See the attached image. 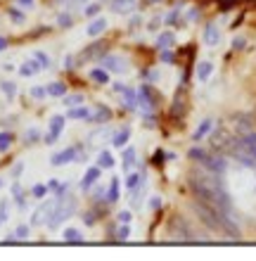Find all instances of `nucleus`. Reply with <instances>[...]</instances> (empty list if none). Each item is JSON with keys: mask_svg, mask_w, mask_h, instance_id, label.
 Masks as SVG:
<instances>
[{"mask_svg": "<svg viewBox=\"0 0 256 261\" xmlns=\"http://www.w3.org/2000/svg\"><path fill=\"white\" fill-rule=\"evenodd\" d=\"M119 221L121 223H131V212H121L119 214Z\"/></svg>", "mask_w": 256, "mask_h": 261, "instance_id": "nucleus-40", "label": "nucleus"}, {"mask_svg": "<svg viewBox=\"0 0 256 261\" xmlns=\"http://www.w3.org/2000/svg\"><path fill=\"white\" fill-rule=\"evenodd\" d=\"M83 221H86V223H88V226H90V223H95V214H86V216H83Z\"/></svg>", "mask_w": 256, "mask_h": 261, "instance_id": "nucleus-42", "label": "nucleus"}, {"mask_svg": "<svg viewBox=\"0 0 256 261\" xmlns=\"http://www.w3.org/2000/svg\"><path fill=\"white\" fill-rule=\"evenodd\" d=\"M57 202L60 199H55V202H43L38 209L34 212V216H31V223L34 226H41V223H48V219H50V214H52V209L57 206Z\"/></svg>", "mask_w": 256, "mask_h": 261, "instance_id": "nucleus-3", "label": "nucleus"}, {"mask_svg": "<svg viewBox=\"0 0 256 261\" xmlns=\"http://www.w3.org/2000/svg\"><path fill=\"white\" fill-rule=\"evenodd\" d=\"M233 126L237 128V133H240V136H244V133L254 130V126H251V117H247V114H237L235 121H233Z\"/></svg>", "mask_w": 256, "mask_h": 261, "instance_id": "nucleus-8", "label": "nucleus"}, {"mask_svg": "<svg viewBox=\"0 0 256 261\" xmlns=\"http://www.w3.org/2000/svg\"><path fill=\"white\" fill-rule=\"evenodd\" d=\"M190 188H192V193L197 195V199L204 202V204L218 206L223 212L230 209V197H228V193H225V188L221 186V180L216 178L214 171L192 173V176H190Z\"/></svg>", "mask_w": 256, "mask_h": 261, "instance_id": "nucleus-1", "label": "nucleus"}, {"mask_svg": "<svg viewBox=\"0 0 256 261\" xmlns=\"http://www.w3.org/2000/svg\"><path fill=\"white\" fill-rule=\"evenodd\" d=\"M119 199V180H111V190H109V202Z\"/></svg>", "mask_w": 256, "mask_h": 261, "instance_id": "nucleus-32", "label": "nucleus"}, {"mask_svg": "<svg viewBox=\"0 0 256 261\" xmlns=\"http://www.w3.org/2000/svg\"><path fill=\"white\" fill-rule=\"evenodd\" d=\"M171 43H173V34H164L159 38V48H168Z\"/></svg>", "mask_w": 256, "mask_h": 261, "instance_id": "nucleus-34", "label": "nucleus"}, {"mask_svg": "<svg viewBox=\"0 0 256 261\" xmlns=\"http://www.w3.org/2000/svg\"><path fill=\"white\" fill-rule=\"evenodd\" d=\"M90 79L97 83H107L109 81V74H104L102 69H93V71H90Z\"/></svg>", "mask_w": 256, "mask_h": 261, "instance_id": "nucleus-21", "label": "nucleus"}, {"mask_svg": "<svg viewBox=\"0 0 256 261\" xmlns=\"http://www.w3.org/2000/svg\"><path fill=\"white\" fill-rule=\"evenodd\" d=\"M214 128V121H211V119H204V121H202L200 124V128L194 130V136H192V140H202V138L207 136L209 130Z\"/></svg>", "mask_w": 256, "mask_h": 261, "instance_id": "nucleus-15", "label": "nucleus"}, {"mask_svg": "<svg viewBox=\"0 0 256 261\" xmlns=\"http://www.w3.org/2000/svg\"><path fill=\"white\" fill-rule=\"evenodd\" d=\"M0 88H3V93H5L7 97H14V93H17V86H14V83H10V81H3V83H0Z\"/></svg>", "mask_w": 256, "mask_h": 261, "instance_id": "nucleus-25", "label": "nucleus"}, {"mask_svg": "<svg viewBox=\"0 0 256 261\" xmlns=\"http://www.w3.org/2000/svg\"><path fill=\"white\" fill-rule=\"evenodd\" d=\"M211 71H214V64L211 62H200V67H197V79H200V81H207L209 76H211Z\"/></svg>", "mask_w": 256, "mask_h": 261, "instance_id": "nucleus-16", "label": "nucleus"}, {"mask_svg": "<svg viewBox=\"0 0 256 261\" xmlns=\"http://www.w3.org/2000/svg\"><path fill=\"white\" fill-rule=\"evenodd\" d=\"M102 64L109 69V71H114V74H124L126 69H128V64H126V60L121 55H104Z\"/></svg>", "mask_w": 256, "mask_h": 261, "instance_id": "nucleus-4", "label": "nucleus"}, {"mask_svg": "<svg viewBox=\"0 0 256 261\" xmlns=\"http://www.w3.org/2000/svg\"><path fill=\"white\" fill-rule=\"evenodd\" d=\"M100 53H104V43H95L93 48L86 50V57H97Z\"/></svg>", "mask_w": 256, "mask_h": 261, "instance_id": "nucleus-28", "label": "nucleus"}, {"mask_svg": "<svg viewBox=\"0 0 256 261\" xmlns=\"http://www.w3.org/2000/svg\"><path fill=\"white\" fill-rule=\"evenodd\" d=\"M237 140H240V145H242V147L249 152V154H254V157H256V130L244 133V136H240Z\"/></svg>", "mask_w": 256, "mask_h": 261, "instance_id": "nucleus-9", "label": "nucleus"}, {"mask_svg": "<svg viewBox=\"0 0 256 261\" xmlns=\"http://www.w3.org/2000/svg\"><path fill=\"white\" fill-rule=\"evenodd\" d=\"M133 7H135V0H114L111 3V10L117 14H128L133 12Z\"/></svg>", "mask_w": 256, "mask_h": 261, "instance_id": "nucleus-11", "label": "nucleus"}, {"mask_svg": "<svg viewBox=\"0 0 256 261\" xmlns=\"http://www.w3.org/2000/svg\"><path fill=\"white\" fill-rule=\"evenodd\" d=\"M21 5H31V3H34V0H19Z\"/></svg>", "mask_w": 256, "mask_h": 261, "instance_id": "nucleus-44", "label": "nucleus"}, {"mask_svg": "<svg viewBox=\"0 0 256 261\" xmlns=\"http://www.w3.org/2000/svg\"><path fill=\"white\" fill-rule=\"evenodd\" d=\"M97 12H100V5H88L86 7V17H95Z\"/></svg>", "mask_w": 256, "mask_h": 261, "instance_id": "nucleus-36", "label": "nucleus"}, {"mask_svg": "<svg viewBox=\"0 0 256 261\" xmlns=\"http://www.w3.org/2000/svg\"><path fill=\"white\" fill-rule=\"evenodd\" d=\"M12 145V136L10 133H0V152H5Z\"/></svg>", "mask_w": 256, "mask_h": 261, "instance_id": "nucleus-30", "label": "nucleus"}, {"mask_svg": "<svg viewBox=\"0 0 256 261\" xmlns=\"http://www.w3.org/2000/svg\"><path fill=\"white\" fill-rule=\"evenodd\" d=\"M45 90H48V95H52V97H60V95H64V90H67V88H64V83L55 81V83H50V86H48V88H45Z\"/></svg>", "mask_w": 256, "mask_h": 261, "instance_id": "nucleus-17", "label": "nucleus"}, {"mask_svg": "<svg viewBox=\"0 0 256 261\" xmlns=\"http://www.w3.org/2000/svg\"><path fill=\"white\" fill-rule=\"evenodd\" d=\"M34 57L38 60V62H41L43 69H50V67H52V62H50V57L45 55V53H34Z\"/></svg>", "mask_w": 256, "mask_h": 261, "instance_id": "nucleus-29", "label": "nucleus"}, {"mask_svg": "<svg viewBox=\"0 0 256 261\" xmlns=\"http://www.w3.org/2000/svg\"><path fill=\"white\" fill-rule=\"evenodd\" d=\"M0 186H3V180H0Z\"/></svg>", "mask_w": 256, "mask_h": 261, "instance_id": "nucleus-45", "label": "nucleus"}, {"mask_svg": "<svg viewBox=\"0 0 256 261\" xmlns=\"http://www.w3.org/2000/svg\"><path fill=\"white\" fill-rule=\"evenodd\" d=\"M41 69H43V67H41V62H38V60L34 57V60H26V62L21 64L19 71H21V76H34V74H38Z\"/></svg>", "mask_w": 256, "mask_h": 261, "instance_id": "nucleus-12", "label": "nucleus"}, {"mask_svg": "<svg viewBox=\"0 0 256 261\" xmlns=\"http://www.w3.org/2000/svg\"><path fill=\"white\" fill-rule=\"evenodd\" d=\"M90 119H95V121H109V110L97 107V112H95V114H90Z\"/></svg>", "mask_w": 256, "mask_h": 261, "instance_id": "nucleus-24", "label": "nucleus"}, {"mask_svg": "<svg viewBox=\"0 0 256 261\" xmlns=\"http://www.w3.org/2000/svg\"><path fill=\"white\" fill-rule=\"evenodd\" d=\"M69 24H71V17H69V14H62V17H60V27L67 29Z\"/></svg>", "mask_w": 256, "mask_h": 261, "instance_id": "nucleus-39", "label": "nucleus"}, {"mask_svg": "<svg viewBox=\"0 0 256 261\" xmlns=\"http://www.w3.org/2000/svg\"><path fill=\"white\" fill-rule=\"evenodd\" d=\"M14 235H17L19 240H24V238H26V235H29V226H19V228H17V230H14Z\"/></svg>", "mask_w": 256, "mask_h": 261, "instance_id": "nucleus-35", "label": "nucleus"}, {"mask_svg": "<svg viewBox=\"0 0 256 261\" xmlns=\"http://www.w3.org/2000/svg\"><path fill=\"white\" fill-rule=\"evenodd\" d=\"M128 235H131V228H128V226H126V223H124V226L119 228V238H121V240H126Z\"/></svg>", "mask_w": 256, "mask_h": 261, "instance_id": "nucleus-38", "label": "nucleus"}, {"mask_svg": "<svg viewBox=\"0 0 256 261\" xmlns=\"http://www.w3.org/2000/svg\"><path fill=\"white\" fill-rule=\"evenodd\" d=\"M45 190H48L45 186H36V188H34V197H36V199H41L43 195H45Z\"/></svg>", "mask_w": 256, "mask_h": 261, "instance_id": "nucleus-37", "label": "nucleus"}, {"mask_svg": "<svg viewBox=\"0 0 256 261\" xmlns=\"http://www.w3.org/2000/svg\"><path fill=\"white\" fill-rule=\"evenodd\" d=\"M62 128H64V117H52V121H50V133L45 136V143L48 145L57 143V138H60Z\"/></svg>", "mask_w": 256, "mask_h": 261, "instance_id": "nucleus-5", "label": "nucleus"}, {"mask_svg": "<svg viewBox=\"0 0 256 261\" xmlns=\"http://www.w3.org/2000/svg\"><path fill=\"white\" fill-rule=\"evenodd\" d=\"M38 138H41V133H38V128H29V130H26V136H24V143H26V145H31V143H36Z\"/></svg>", "mask_w": 256, "mask_h": 261, "instance_id": "nucleus-27", "label": "nucleus"}, {"mask_svg": "<svg viewBox=\"0 0 256 261\" xmlns=\"http://www.w3.org/2000/svg\"><path fill=\"white\" fill-rule=\"evenodd\" d=\"M81 102H83V95H67L64 97V105H67V107H78Z\"/></svg>", "mask_w": 256, "mask_h": 261, "instance_id": "nucleus-26", "label": "nucleus"}, {"mask_svg": "<svg viewBox=\"0 0 256 261\" xmlns=\"http://www.w3.org/2000/svg\"><path fill=\"white\" fill-rule=\"evenodd\" d=\"M107 29V19H102V17H97V19L90 21V27H88V36L90 38H95V36H100Z\"/></svg>", "mask_w": 256, "mask_h": 261, "instance_id": "nucleus-13", "label": "nucleus"}, {"mask_svg": "<svg viewBox=\"0 0 256 261\" xmlns=\"http://www.w3.org/2000/svg\"><path fill=\"white\" fill-rule=\"evenodd\" d=\"M7 48V41H5V38H3V36H0V53H3V50H5Z\"/></svg>", "mask_w": 256, "mask_h": 261, "instance_id": "nucleus-43", "label": "nucleus"}, {"mask_svg": "<svg viewBox=\"0 0 256 261\" xmlns=\"http://www.w3.org/2000/svg\"><path fill=\"white\" fill-rule=\"evenodd\" d=\"M138 183H140V176H138V173H131V176L126 178V186L131 188V190H133V188H138Z\"/></svg>", "mask_w": 256, "mask_h": 261, "instance_id": "nucleus-33", "label": "nucleus"}, {"mask_svg": "<svg viewBox=\"0 0 256 261\" xmlns=\"http://www.w3.org/2000/svg\"><path fill=\"white\" fill-rule=\"evenodd\" d=\"M233 143H235V140L228 136V130H218V133L211 138V145H214L216 150H225V152H228L230 147H233Z\"/></svg>", "mask_w": 256, "mask_h": 261, "instance_id": "nucleus-6", "label": "nucleus"}, {"mask_svg": "<svg viewBox=\"0 0 256 261\" xmlns=\"http://www.w3.org/2000/svg\"><path fill=\"white\" fill-rule=\"evenodd\" d=\"M133 164H135V152L128 150V152L124 154V166H126V171H128V169H131Z\"/></svg>", "mask_w": 256, "mask_h": 261, "instance_id": "nucleus-31", "label": "nucleus"}, {"mask_svg": "<svg viewBox=\"0 0 256 261\" xmlns=\"http://www.w3.org/2000/svg\"><path fill=\"white\" fill-rule=\"evenodd\" d=\"M45 93H48V90H43V88H34V90H31V95H34V97H43Z\"/></svg>", "mask_w": 256, "mask_h": 261, "instance_id": "nucleus-41", "label": "nucleus"}, {"mask_svg": "<svg viewBox=\"0 0 256 261\" xmlns=\"http://www.w3.org/2000/svg\"><path fill=\"white\" fill-rule=\"evenodd\" d=\"M128 138H131V130H128V128L119 130L117 136H114V145H117V147H124V145L128 143Z\"/></svg>", "mask_w": 256, "mask_h": 261, "instance_id": "nucleus-18", "label": "nucleus"}, {"mask_svg": "<svg viewBox=\"0 0 256 261\" xmlns=\"http://www.w3.org/2000/svg\"><path fill=\"white\" fill-rule=\"evenodd\" d=\"M74 209H76V202H74V199H64V197H60L57 206L52 209V214H50L48 226H50V228H57L60 223H64V221H67V219L71 216V214H74Z\"/></svg>", "mask_w": 256, "mask_h": 261, "instance_id": "nucleus-2", "label": "nucleus"}, {"mask_svg": "<svg viewBox=\"0 0 256 261\" xmlns=\"http://www.w3.org/2000/svg\"><path fill=\"white\" fill-rule=\"evenodd\" d=\"M111 166H114V157L109 152H102L100 154V169H111Z\"/></svg>", "mask_w": 256, "mask_h": 261, "instance_id": "nucleus-23", "label": "nucleus"}, {"mask_svg": "<svg viewBox=\"0 0 256 261\" xmlns=\"http://www.w3.org/2000/svg\"><path fill=\"white\" fill-rule=\"evenodd\" d=\"M190 159H194V162H200V164H207L209 154L204 150H200V147H194V150H190Z\"/></svg>", "mask_w": 256, "mask_h": 261, "instance_id": "nucleus-20", "label": "nucleus"}, {"mask_svg": "<svg viewBox=\"0 0 256 261\" xmlns=\"http://www.w3.org/2000/svg\"><path fill=\"white\" fill-rule=\"evenodd\" d=\"M74 157H76V150H74V147H69V150H64V152H60V154H55L50 162H52V166H64V164H69Z\"/></svg>", "mask_w": 256, "mask_h": 261, "instance_id": "nucleus-10", "label": "nucleus"}, {"mask_svg": "<svg viewBox=\"0 0 256 261\" xmlns=\"http://www.w3.org/2000/svg\"><path fill=\"white\" fill-rule=\"evenodd\" d=\"M218 41H221L218 27H216V24H209V27L204 29V43H207L209 48H214V45H218Z\"/></svg>", "mask_w": 256, "mask_h": 261, "instance_id": "nucleus-7", "label": "nucleus"}, {"mask_svg": "<svg viewBox=\"0 0 256 261\" xmlns=\"http://www.w3.org/2000/svg\"><path fill=\"white\" fill-rule=\"evenodd\" d=\"M97 178H100V166H93V169H88L83 176V190H88L90 186H95Z\"/></svg>", "mask_w": 256, "mask_h": 261, "instance_id": "nucleus-14", "label": "nucleus"}, {"mask_svg": "<svg viewBox=\"0 0 256 261\" xmlns=\"http://www.w3.org/2000/svg\"><path fill=\"white\" fill-rule=\"evenodd\" d=\"M64 240L67 242H81V233H78L76 228H67V230H64Z\"/></svg>", "mask_w": 256, "mask_h": 261, "instance_id": "nucleus-22", "label": "nucleus"}, {"mask_svg": "<svg viewBox=\"0 0 256 261\" xmlns=\"http://www.w3.org/2000/svg\"><path fill=\"white\" fill-rule=\"evenodd\" d=\"M69 119H90V112L83 107H69Z\"/></svg>", "mask_w": 256, "mask_h": 261, "instance_id": "nucleus-19", "label": "nucleus"}]
</instances>
